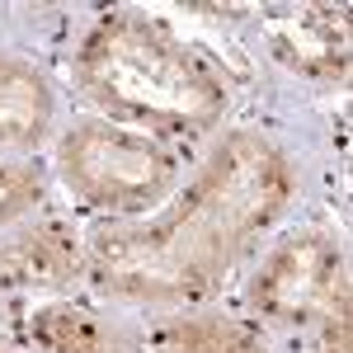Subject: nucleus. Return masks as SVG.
Listing matches in <instances>:
<instances>
[{
  "label": "nucleus",
  "instance_id": "9b49d317",
  "mask_svg": "<svg viewBox=\"0 0 353 353\" xmlns=\"http://www.w3.org/2000/svg\"><path fill=\"white\" fill-rule=\"evenodd\" d=\"M0 353H10V349H0Z\"/></svg>",
  "mask_w": 353,
  "mask_h": 353
},
{
  "label": "nucleus",
  "instance_id": "f03ea898",
  "mask_svg": "<svg viewBox=\"0 0 353 353\" xmlns=\"http://www.w3.org/2000/svg\"><path fill=\"white\" fill-rule=\"evenodd\" d=\"M81 81L94 99L165 128H203L221 113V81L137 19H104L81 52Z\"/></svg>",
  "mask_w": 353,
  "mask_h": 353
},
{
  "label": "nucleus",
  "instance_id": "7ed1b4c3",
  "mask_svg": "<svg viewBox=\"0 0 353 353\" xmlns=\"http://www.w3.org/2000/svg\"><path fill=\"white\" fill-rule=\"evenodd\" d=\"M61 174L85 203L141 208V203H156L170 189L174 161L161 146H151L132 132L90 123V128H76L61 141Z\"/></svg>",
  "mask_w": 353,
  "mask_h": 353
},
{
  "label": "nucleus",
  "instance_id": "0eeeda50",
  "mask_svg": "<svg viewBox=\"0 0 353 353\" xmlns=\"http://www.w3.org/2000/svg\"><path fill=\"white\" fill-rule=\"evenodd\" d=\"M76 269V241L61 226L28 231L0 250V283H66Z\"/></svg>",
  "mask_w": 353,
  "mask_h": 353
},
{
  "label": "nucleus",
  "instance_id": "6e6552de",
  "mask_svg": "<svg viewBox=\"0 0 353 353\" xmlns=\"http://www.w3.org/2000/svg\"><path fill=\"white\" fill-rule=\"evenodd\" d=\"M33 339L48 353H104V330L85 306H48L33 316Z\"/></svg>",
  "mask_w": 353,
  "mask_h": 353
},
{
  "label": "nucleus",
  "instance_id": "1a4fd4ad",
  "mask_svg": "<svg viewBox=\"0 0 353 353\" xmlns=\"http://www.w3.org/2000/svg\"><path fill=\"white\" fill-rule=\"evenodd\" d=\"M174 353H269V349L254 330L203 316V321H184L174 330Z\"/></svg>",
  "mask_w": 353,
  "mask_h": 353
},
{
  "label": "nucleus",
  "instance_id": "9d476101",
  "mask_svg": "<svg viewBox=\"0 0 353 353\" xmlns=\"http://www.w3.org/2000/svg\"><path fill=\"white\" fill-rule=\"evenodd\" d=\"M38 198V179L28 170H14V165H0V221L24 212L28 203Z\"/></svg>",
  "mask_w": 353,
  "mask_h": 353
},
{
  "label": "nucleus",
  "instance_id": "20e7f679",
  "mask_svg": "<svg viewBox=\"0 0 353 353\" xmlns=\"http://www.w3.org/2000/svg\"><path fill=\"white\" fill-rule=\"evenodd\" d=\"M344 292V254L321 231H301L288 245H278L254 278V306L273 321H306L316 311H330Z\"/></svg>",
  "mask_w": 353,
  "mask_h": 353
},
{
  "label": "nucleus",
  "instance_id": "423d86ee",
  "mask_svg": "<svg viewBox=\"0 0 353 353\" xmlns=\"http://www.w3.org/2000/svg\"><path fill=\"white\" fill-rule=\"evenodd\" d=\"M52 118V94L48 81L14 61V57H0V146H28L38 141L43 128Z\"/></svg>",
  "mask_w": 353,
  "mask_h": 353
},
{
  "label": "nucleus",
  "instance_id": "f257e3e1",
  "mask_svg": "<svg viewBox=\"0 0 353 353\" xmlns=\"http://www.w3.org/2000/svg\"><path fill=\"white\" fill-rule=\"evenodd\" d=\"M288 161L264 137L236 132L212 151L193 198L174 217L132 231H99L94 273L123 297L189 301L208 292L245 241L288 208Z\"/></svg>",
  "mask_w": 353,
  "mask_h": 353
},
{
  "label": "nucleus",
  "instance_id": "39448f33",
  "mask_svg": "<svg viewBox=\"0 0 353 353\" xmlns=\"http://www.w3.org/2000/svg\"><path fill=\"white\" fill-rule=\"evenodd\" d=\"M269 48L306 76H344L349 71V24L325 5H292L264 19Z\"/></svg>",
  "mask_w": 353,
  "mask_h": 353
}]
</instances>
